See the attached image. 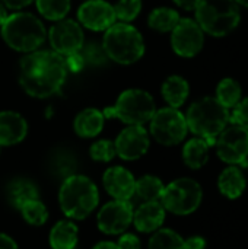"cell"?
I'll return each mask as SVG.
<instances>
[{
    "label": "cell",
    "mask_w": 248,
    "mask_h": 249,
    "mask_svg": "<svg viewBox=\"0 0 248 249\" xmlns=\"http://www.w3.org/2000/svg\"><path fill=\"white\" fill-rule=\"evenodd\" d=\"M66 76L67 66L64 57L56 51H38L20 60V86L34 98H48L58 92Z\"/></svg>",
    "instance_id": "obj_1"
},
{
    "label": "cell",
    "mask_w": 248,
    "mask_h": 249,
    "mask_svg": "<svg viewBox=\"0 0 248 249\" xmlns=\"http://www.w3.org/2000/svg\"><path fill=\"white\" fill-rule=\"evenodd\" d=\"M58 206L67 219L83 220L99 206L98 187L91 178L72 174L60 185Z\"/></svg>",
    "instance_id": "obj_2"
},
{
    "label": "cell",
    "mask_w": 248,
    "mask_h": 249,
    "mask_svg": "<svg viewBox=\"0 0 248 249\" xmlns=\"http://www.w3.org/2000/svg\"><path fill=\"white\" fill-rule=\"evenodd\" d=\"M229 111L216 98H202L194 102L186 115L189 130L197 137L205 139L210 146H215L216 137L229 123Z\"/></svg>",
    "instance_id": "obj_3"
},
{
    "label": "cell",
    "mask_w": 248,
    "mask_h": 249,
    "mask_svg": "<svg viewBox=\"0 0 248 249\" xmlns=\"http://www.w3.org/2000/svg\"><path fill=\"white\" fill-rule=\"evenodd\" d=\"M1 36L6 44L22 53L35 51L45 39L42 22L31 13H13L1 25Z\"/></svg>",
    "instance_id": "obj_4"
},
{
    "label": "cell",
    "mask_w": 248,
    "mask_h": 249,
    "mask_svg": "<svg viewBox=\"0 0 248 249\" xmlns=\"http://www.w3.org/2000/svg\"><path fill=\"white\" fill-rule=\"evenodd\" d=\"M240 19V4L235 0H202L196 9V22L212 36L228 35L238 26Z\"/></svg>",
    "instance_id": "obj_5"
},
{
    "label": "cell",
    "mask_w": 248,
    "mask_h": 249,
    "mask_svg": "<svg viewBox=\"0 0 248 249\" xmlns=\"http://www.w3.org/2000/svg\"><path fill=\"white\" fill-rule=\"evenodd\" d=\"M102 47L113 61L132 64L142 58L145 42L140 32L129 23H114L104 35Z\"/></svg>",
    "instance_id": "obj_6"
},
{
    "label": "cell",
    "mask_w": 248,
    "mask_h": 249,
    "mask_svg": "<svg viewBox=\"0 0 248 249\" xmlns=\"http://www.w3.org/2000/svg\"><path fill=\"white\" fill-rule=\"evenodd\" d=\"M153 98L142 89L124 90L114 107L107 108L102 114L105 118H118L129 125H143L155 114Z\"/></svg>",
    "instance_id": "obj_7"
},
{
    "label": "cell",
    "mask_w": 248,
    "mask_h": 249,
    "mask_svg": "<svg viewBox=\"0 0 248 249\" xmlns=\"http://www.w3.org/2000/svg\"><path fill=\"white\" fill-rule=\"evenodd\" d=\"M203 200V190L200 184L191 178H178L165 185L161 204L164 209L177 216H187L194 213Z\"/></svg>",
    "instance_id": "obj_8"
},
{
    "label": "cell",
    "mask_w": 248,
    "mask_h": 249,
    "mask_svg": "<svg viewBox=\"0 0 248 249\" xmlns=\"http://www.w3.org/2000/svg\"><path fill=\"white\" fill-rule=\"evenodd\" d=\"M149 123L152 137L164 146H175L181 143L189 131L186 115H183L178 108L168 107L155 111Z\"/></svg>",
    "instance_id": "obj_9"
},
{
    "label": "cell",
    "mask_w": 248,
    "mask_h": 249,
    "mask_svg": "<svg viewBox=\"0 0 248 249\" xmlns=\"http://www.w3.org/2000/svg\"><path fill=\"white\" fill-rule=\"evenodd\" d=\"M218 156L229 165L247 166L248 130L232 124L227 125L215 142Z\"/></svg>",
    "instance_id": "obj_10"
},
{
    "label": "cell",
    "mask_w": 248,
    "mask_h": 249,
    "mask_svg": "<svg viewBox=\"0 0 248 249\" xmlns=\"http://www.w3.org/2000/svg\"><path fill=\"white\" fill-rule=\"evenodd\" d=\"M133 212L134 207L132 206L130 201L111 200L98 210L96 226L105 235L110 236L121 235L127 232V229L132 226Z\"/></svg>",
    "instance_id": "obj_11"
},
{
    "label": "cell",
    "mask_w": 248,
    "mask_h": 249,
    "mask_svg": "<svg viewBox=\"0 0 248 249\" xmlns=\"http://www.w3.org/2000/svg\"><path fill=\"white\" fill-rule=\"evenodd\" d=\"M172 50L181 57H194L200 53L205 44V32L194 19L183 18L171 31Z\"/></svg>",
    "instance_id": "obj_12"
},
{
    "label": "cell",
    "mask_w": 248,
    "mask_h": 249,
    "mask_svg": "<svg viewBox=\"0 0 248 249\" xmlns=\"http://www.w3.org/2000/svg\"><path fill=\"white\" fill-rule=\"evenodd\" d=\"M50 42L57 54L70 55L82 50L83 32L75 20L60 19L50 29Z\"/></svg>",
    "instance_id": "obj_13"
},
{
    "label": "cell",
    "mask_w": 248,
    "mask_h": 249,
    "mask_svg": "<svg viewBox=\"0 0 248 249\" xmlns=\"http://www.w3.org/2000/svg\"><path fill=\"white\" fill-rule=\"evenodd\" d=\"M151 139L143 125H129L115 139V153L123 160H137L146 155Z\"/></svg>",
    "instance_id": "obj_14"
},
{
    "label": "cell",
    "mask_w": 248,
    "mask_h": 249,
    "mask_svg": "<svg viewBox=\"0 0 248 249\" xmlns=\"http://www.w3.org/2000/svg\"><path fill=\"white\" fill-rule=\"evenodd\" d=\"M80 23L92 31H105L114 25L117 16L114 6L104 0H88L85 1L77 12Z\"/></svg>",
    "instance_id": "obj_15"
},
{
    "label": "cell",
    "mask_w": 248,
    "mask_h": 249,
    "mask_svg": "<svg viewBox=\"0 0 248 249\" xmlns=\"http://www.w3.org/2000/svg\"><path fill=\"white\" fill-rule=\"evenodd\" d=\"M102 185L113 200L130 201L134 197L136 178L124 166H111L102 175Z\"/></svg>",
    "instance_id": "obj_16"
},
{
    "label": "cell",
    "mask_w": 248,
    "mask_h": 249,
    "mask_svg": "<svg viewBox=\"0 0 248 249\" xmlns=\"http://www.w3.org/2000/svg\"><path fill=\"white\" fill-rule=\"evenodd\" d=\"M167 210L161 204V201H146L142 203L133 212V226L137 232L142 233H153L162 228L165 222Z\"/></svg>",
    "instance_id": "obj_17"
},
{
    "label": "cell",
    "mask_w": 248,
    "mask_h": 249,
    "mask_svg": "<svg viewBox=\"0 0 248 249\" xmlns=\"http://www.w3.org/2000/svg\"><path fill=\"white\" fill-rule=\"evenodd\" d=\"M28 133L25 118L13 111L0 112V146H13L20 143Z\"/></svg>",
    "instance_id": "obj_18"
},
{
    "label": "cell",
    "mask_w": 248,
    "mask_h": 249,
    "mask_svg": "<svg viewBox=\"0 0 248 249\" xmlns=\"http://www.w3.org/2000/svg\"><path fill=\"white\" fill-rule=\"evenodd\" d=\"M79 239V229L75 220L64 219L57 222L48 235V244L51 249H76Z\"/></svg>",
    "instance_id": "obj_19"
},
{
    "label": "cell",
    "mask_w": 248,
    "mask_h": 249,
    "mask_svg": "<svg viewBox=\"0 0 248 249\" xmlns=\"http://www.w3.org/2000/svg\"><path fill=\"white\" fill-rule=\"evenodd\" d=\"M246 177L237 165L225 168L218 178V188L227 198L235 200L243 196L246 190Z\"/></svg>",
    "instance_id": "obj_20"
},
{
    "label": "cell",
    "mask_w": 248,
    "mask_h": 249,
    "mask_svg": "<svg viewBox=\"0 0 248 249\" xmlns=\"http://www.w3.org/2000/svg\"><path fill=\"white\" fill-rule=\"evenodd\" d=\"M104 121H105V117L99 109L86 108L77 114V117L75 118L73 127L79 137L92 139L102 131Z\"/></svg>",
    "instance_id": "obj_21"
},
{
    "label": "cell",
    "mask_w": 248,
    "mask_h": 249,
    "mask_svg": "<svg viewBox=\"0 0 248 249\" xmlns=\"http://www.w3.org/2000/svg\"><path fill=\"white\" fill-rule=\"evenodd\" d=\"M209 149H210V144L202 137H194V139L189 140L183 147L184 163L190 169L203 168L209 159Z\"/></svg>",
    "instance_id": "obj_22"
},
{
    "label": "cell",
    "mask_w": 248,
    "mask_h": 249,
    "mask_svg": "<svg viewBox=\"0 0 248 249\" xmlns=\"http://www.w3.org/2000/svg\"><path fill=\"white\" fill-rule=\"evenodd\" d=\"M190 93L189 82L181 76H170L162 85V96L171 108H180Z\"/></svg>",
    "instance_id": "obj_23"
},
{
    "label": "cell",
    "mask_w": 248,
    "mask_h": 249,
    "mask_svg": "<svg viewBox=\"0 0 248 249\" xmlns=\"http://www.w3.org/2000/svg\"><path fill=\"white\" fill-rule=\"evenodd\" d=\"M164 182L161 178L155 175H143L136 179L134 197H137L142 203L146 201H159L164 193Z\"/></svg>",
    "instance_id": "obj_24"
},
{
    "label": "cell",
    "mask_w": 248,
    "mask_h": 249,
    "mask_svg": "<svg viewBox=\"0 0 248 249\" xmlns=\"http://www.w3.org/2000/svg\"><path fill=\"white\" fill-rule=\"evenodd\" d=\"M7 198L9 203L19 210L22 204L32 198H38V188L26 179H16L7 187Z\"/></svg>",
    "instance_id": "obj_25"
},
{
    "label": "cell",
    "mask_w": 248,
    "mask_h": 249,
    "mask_svg": "<svg viewBox=\"0 0 248 249\" xmlns=\"http://www.w3.org/2000/svg\"><path fill=\"white\" fill-rule=\"evenodd\" d=\"M243 96V88L241 85L232 79V77H225L219 82L216 88V99L225 107V108H234Z\"/></svg>",
    "instance_id": "obj_26"
},
{
    "label": "cell",
    "mask_w": 248,
    "mask_h": 249,
    "mask_svg": "<svg viewBox=\"0 0 248 249\" xmlns=\"http://www.w3.org/2000/svg\"><path fill=\"white\" fill-rule=\"evenodd\" d=\"M19 213L22 219L31 226H42L48 220V210L45 204L38 198H32L20 206Z\"/></svg>",
    "instance_id": "obj_27"
},
{
    "label": "cell",
    "mask_w": 248,
    "mask_h": 249,
    "mask_svg": "<svg viewBox=\"0 0 248 249\" xmlns=\"http://www.w3.org/2000/svg\"><path fill=\"white\" fill-rule=\"evenodd\" d=\"M178 12L170 7H158L149 15V26L159 32H170L180 20Z\"/></svg>",
    "instance_id": "obj_28"
},
{
    "label": "cell",
    "mask_w": 248,
    "mask_h": 249,
    "mask_svg": "<svg viewBox=\"0 0 248 249\" xmlns=\"http://www.w3.org/2000/svg\"><path fill=\"white\" fill-rule=\"evenodd\" d=\"M148 249H184V239L171 229H158L152 233Z\"/></svg>",
    "instance_id": "obj_29"
},
{
    "label": "cell",
    "mask_w": 248,
    "mask_h": 249,
    "mask_svg": "<svg viewBox=\"0 0 248 249\" xmlns=\"http://www.w3.org/2000/svg\"><path fill=\"white\" fill-rule=\"evenodd\" d=\"M37 7L44 18L50 20H60L67 15L70 0H37Z\"/></svg>",
    "instance_id": "obj_30"
},
{
    "label": "cell",
    "mask_w": 248,
    "mask_h": 249,
    "mask_svg": "<svg viewBox=\"0 0 248 249\" xmlns=\"http://www.w3.org/2000/svg\"><path fill=\"white\" fill-rule=\"evenodd\" d=\"M89 156L95 162H111L117 156L114 142L110 140L95 142L89 149Z\"/></svg>",
    "instance_id": "obj_31"
},
{
    "label": "cell",
    "mask_w": 248,
    "mask_h": 249,
    "mask_svg": "<svg viewBox=\"0 0 248 249\" xmlns=\"http://www.w3.org/2000/svg\"><path fill=\"white\" fill-rule=\"evenodd\" d=\"M140 9H142L140 0H118L117 4L114 6L115 16L123 22L133 20L140 13Z\"/></svg>",
    "instance_id": "obj_32"
},
{
    "label": "cell",
    "mask_w": 248,
    "mask_h": 249,
    "mask_svg": "<svg viewBox=\"0 0 248 249\" xmlns=\"http://www.w3.org/2000/svg\"><path fill=\"white\" fill-rule=\"evenodd\" d=\"M82 57L85 61L91 63V64H102L107 58V53L104 50V47L98 42H91L88 44L83 51H82Z\"/></svg>",
    "instance_id": "obj_33"
},
{
    "label": "cell",
    "mask_w": 248,
    "mask_h": 249,
    "mask_svg": "<svg viewBox=\"0 0 248 249\" xmlns=\"http://www.w3.org/2000/svg\"><path fill=\"white\" fill-rule=\"evenodd\" d=\"M229 121H232V124H237L248 130V98H244L234 107Z\"/></svg>",
    "instance_id": "obj_34"
},
{
    "label": "cell",
    "mask_w": 248,
    "mask_h": 249,
    "mask_svg": "<svg viewBox=\"0 0 248 249\" xmlns=\"http://www.w3.org/2000/svg\"><path fill=\"white\" fill-rule=\"evenodd\" d=\"M117 245L120 249H140L142 248V244H140V239L137 235L134 233H130V232H124L120 235L118 241H117Z\"/></svg>",
    "instance_id": "obj_35"
},
{
    "label": "cell",
    "mask_w": 248,
    "mask_h": 249,
    "mask_svg": "<svg viewBox=\"0 0 248 249\" xmlns=\"http://www.w3.org/2000/svg\"><path fill=\"white\" fill-rule=\"evenodd\" d=\"M64 61H66L67 70H72V71H79V70H82V67H83V64H85V60H83V57H82L80 53H75V54L66 55Z\"/></svg>",
    "instance_id": "obj_36"
},
{
    "label": "cell",
    "mask_w": 248,
    "mask_h": 249,
    "mask_svg": "<svg viewBox=\"0 0 248 249\" xmlns=\"http://www.w3.org/2000/svg\"><path fill=\"white\" fill-rule=\"evenodd\" d=\"M206 241L202 236H190L184 239V249H205Z\"/></svg>",
    "instance_id": "obj_37"
},
{
    "label": "cell",
    "mask_w": 248,
    "mask_h": 249,
    "mask_svg": "<svg viewBox=\"0 0 248 249\" xmlns=\"http://www.w3.org/2000/svg\"><path fill=\"white\" fill-rule=\"evenodd\" d=\"M0 249H19V247L12 236L0 232Z\"/></svg>",
    "instance_id": "obj_38"
},
{
    "label": "cell",
    "mask_w": 248,
    "mask_h": 249,
    "mask_svg": "<svg viewBox=\"0 0 248 249\" xmlns=\"http://www.w3.org/2000/svg\"><path fill=\"white\" fill-rule=\"evenodd\" d=\"M184 10H196L202 0H174Z\"/></svg>",
    "instance_id": "obj_39"
},
{
    "label": "cell",
    "mask_w": 248,
    "mask_h": 249,
    "mask_svg": "<svg viewBox=\"0 0 248 249\" xmlns=\"http://www.w3.org/2000/svg\"><path fill=\"white\" fill-rule=\"evenodd\" d=\"M4 6L10 7V9H22L25 6H28L32 0H1Z\"/></svg>",
    "instance_id": "obj_40"
},
{
    "label": "cell",
    "mask_w": 248,
    "mask_h": 249,
    "mask_svg": "<svg viewBox=\"0 0 248 249\" xmlns=\"http://www.w3.org/2000/svg\"><path fill=\"white\" fill-rule=\"evenodd\" d=\"M92 249H120L117 242H113V241H101L98 244L94 245Z\"/></svg>",
    "instance_id": "obj_41"
},
{
    "label": "cell",
    "mask_w": 248,
    "mask_h": 249,
    "mask_svg": "<svg viewBox=\"0 0 248 249\" xmlns=\"http://www.w3.org/2000/svg\"><path fill=\"white\" fill-rule=\"evenodd\" d=\"M7 19V12H6V7L0 3V26L4 23V20Z\"/></svg>",
    "instance_id": "obj_42"
},
{
    "label": "cell",
    "mask_w": 248,
    "mask_h": 249,
    "mask_svg": "<svg viewBox=\"0 0 248 249\" xmlns=\"http://www.w3.org/2000/svg\"><path fill=\"white\" fill-rule=\"evenodd\" d=\"M238 4H241V6H244V7H248V0H235Z\"/></svg>",
    "instance_id": "obj_43"
},
{
    "label": "cell",
    "mask_w": 248,
    "mask_h": 249,
    "mask_svg": "<svg viewBox=\"0 0 248 249\" xmlns=\"http://www.w3.org/2000/svg\"><path fill=\"white\" fill-rule=\"evenodd\" d=\"M247 168H248V160H247Z\"/></svg>",
    "instance_id": "obj_44"
},
{
    "label": "cell",
    "mask_w": 248,
    "mask_h": 249,
    "mask_svg": "<svg viewBox=\"0 0 248 249\" xmlns=\"http://www.w3.org/2000/svg\"><path fill=\"white\" fill-rule=\"evenodd\" d=\"M0 147H1V146H0Z\"/></svg>",
    "instance_id": "obj_45"
}]
</instances>
